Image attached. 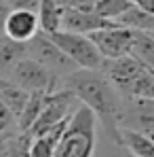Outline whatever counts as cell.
Segmentation results:
<instances>
[{"label": "cell", "instance_id": "cell-1", "mask_svg": "<svg viewBox=\"0 0 154 157\" xmlns=\"http://www.w3.org/2000/svg\"><path fill=\"white\" fill-rule=\"evenodd\" d=\"M61 87L70 89L82 106H87L97 125L102 123L106 134L118 144V130L125 121V100L110 85V81L99 70H76L63 78Z\"/></svg>", "mask_w": 154, "mask_h": 157}, {"label": "cell", "instance_id": "cell-2", "mask_svg": "<svg viewBox=\"0 0 154 157\" xmlns=\"http://www.w3.org/2000/svg\"><path fill=\"white\" fill-rule=\"evenodd\" d=\"M97 147V119L87 106L78 104L61 132L53 157H93Z\"/></svg>", "mask_w": 154, "mask_h": 157}, {"label": "cell", "instance_id": "cell-3", "mask_svg": "<svg viewBox=\"0 0 154 157\" xmlns=\"http://www.w3.org/2000/svg\"><path fill=\"white\" fill-rule=\"evenodd\" d=\"M78 104L80 102L76 100V96L70 89H66V87H59L57 91L47 94L40 115L36 117V121L32 123V128L26 134H19V136L32 138V136L45 134V132H49L53 128H57V125H61V123H66L72 117V113L76 110Z\"/></svg>", "mask_w": 154, "mask_h": 157}, {"label": "cell", "instance_id": "cell-4", "mask_svg": "<svg viewBox=\"0 0 154 157\" xmlns=\"http://www.w3.org/2000/svg\"><path fill=\"white\" fill-rule=\"evenodd\" d=\"M26 55L30 59L38 62L42 68H47L51 75L57 78H63L72 72H76L78 68L70 62V57L61 51L45 32H36L30 40L26 43Z\"/></svg>", "mask_w": 154, "mask_h": 157}, {"label": "cell", "instance_id": "cell-5", "mask_svg": "<svg viewBox=\"0 0 154 157\" xmlns=\"http://www.w3.org/2000/svg\"><path fill=\"white\" fill-rule=\"evenodd\" d=\"M47 36L70 57V62L76 66L78 70H99L102 68L103 59L97 53L95 45L89 40V36L66 32V30H57V32L47 34Z\"/></svg>", "mask_w": 154, "mask_h": 157}, {"label": "cell", "instance_id": "cell-6", "mask_svg": "<svg viewBox=\"0 0 154 157\" xmlns=\"http://www.w3.org/2000/svg\"><path fill=\"white\" fill-rule=\"evenodd\" d=\"M6 81L19 89H23L27 94L32 91H45V94H53L61 87V78H57L55 75H51L47 68H42L38 62L30 59V57H23L19 59L11 72L6 75Z\"/></svg>", "mask_w": 154, "mask_h": 157}, {"label": "cell", "instance_id": "cell-7", "mask_svg": "<svg viewBox=\"0 0 154 157\" xmlns=\"http://www.w3.org/2000/svg\"><path fill=\"white\" fill-rule=\"evenodd\" d=\"M87 36L95 45V49L102 55V59H118V57L129 55L133 30H127V28H123V26H118V24L112 21L108 28H102L97 32H91Z\"/></svg>", "mask_w": 154, "mask_h": 157}, {"label": "cell", "instance_id": "cell-8", "mask_svg": "<svg viewBox=\"0 0 154 157\" xmlns=\"http://www.w3.org/2000/svg\"><path fill=\"white\" fill-rule=\"evenodd\" d=\"M146 70H150L148 66H144L141 62H137L135 57L125 55V57H118V59H103L102 72L103 77L110 81V85L120 94V98H125V94L129 91V87L141 77Z\"/></svg>", "mask_w": 154, "mask_h": 157}, {"label": "cell", "instance_id": "cell-9", "mask_svg": "<svg viewBox=\"0 0 154 157\" xmlns=\"http://www.w3.org/2000/svg\"><path fill=\"white\" fill-rule=\"evenodd\" d=\"M112 21L99 17L97 13H93V9H61L59 15V30L66 32H74V34H91L97 32L102 28H108Z\"/></svg>", "mask_w": 154, "mask_h": 157}, {"label": "cell", "instance_id": "cell-10", "mask_svg": "<svg viewBox=\"0 0 154 157\" xmlns=\"http://www.w3.org/2000/svg\"><path fill=\"white\" fill-rule=\"evenodd\" d=\"M36 32H40L38 28V17L34 11L27 9H11L9 15L4 17L2 24V34L15 43H27Z\"/></svg>", "mask_w": 154, "mask_h": 157}, {"label": "cell", "instance_id": "cell-11", "mask_svg": "<svg viewBox=\"0 0 154 157\" xmlns=\"http://www.w3.org/2000/svg\"><path fill=\"white\" fill-rule=\"evenodd\" d=\"M118 144L127 149L129 157H154V138L133 128L118 130Z\"/></svg>", "mask_w": 154, "mask_h": 157}, {"label": "cell", "instance_id": "cell-12", "mask_svg": "<svg viewBox=\"0 0 154 157\" xmlns=\"http://www.w3.org/2000/svg\"><path fill=\"white\" fill-rule=\"evenodd\" d=\"M66 123H68V121H66ZM66 123H61V125H57V128H53V130L45 132V134L32 136V138L21 136V138L26 140V155L27 157H53L55 144H57V140H59L63 128H66Z\"/></svg>", "mask_w": 154, "mask_h": 157}, {"label": "cell", "instance_id": "cell-13", "mask_svg": "<svg viewBox=\"0 0 154 157\" xmlns=\"http://www.w3.org/2000/svg\"><path fill=\"white\" fill-rule=\"evenodd\" d=\"M23 57H26V43H15L4 34H0V78L6 81L11 68Z\"/></svg>", "mask_w": 154, "mask_h": 157}, {"label": "cell", "instance_id": "cell-14", "mask_svg": "<svg viewBox=\"0 0 154 157\" xmlns=\"http://www.w3.org/2000/svg\"><path fill=\"white\" fill-rule=\"evenodd\" d=\"M129 55L154 70V34L152 32H133Z\"/></svg>", "mask_w": 154, "mask_h": 157}, {"label": "cell", "instance_id": "cell-15", "mask_svg": "<svg viewBox=\"0 0 154 157\" xmlns=\"http://www.w3.org/2000/svg\"><path fill=\"white\" fill-rule=\"evenodd\" d=\"M114 24L127 28V30H133V32H154V15L146 13V11H139L137 6H129L127 11H123Z\"/></svg>", "mask_w": 154, "mask_h": 157}, {"label": "cell", "instance_id": "cell-16", "mask_svg": "<svg viewBox=\"0 0 154 157\" xmlns=\"http://www.w3.org/2000/svg\"><path fill=\"white\" fill-rule=\"evenodd\" d=\"M59 15H61V6L57 4V0H38V9H36V17H38V28L45 34H51L59 30Z\"/></svg>", "mask_w": 154, "mask_h": 157}, {"label": "cell", "instance_id": "cell-17", "mask_svg": "<svg viewBox=\"0 0 154 157\" xmlns=\"http://www.w3.org/2000/svg\"><path fill=\"white\" fill-rule=\"evenodd\" d=\"M45 98H47L45 91H32V94L27 96V102H26V106H23V110H21V115H19V119H17V136H19V134H26V132L32 128V123L36 121V117H38L40 110H42Z\"/></svg>", "mask_w": 154, "mask_h": 157}, {"label": "cell", "instance_id": "cell-18", "mask_svg": "<svg viewBox=\"0 0 154 157\" xmlns=\"http://www.w3.org/2000/svg\"><path fill=\"white\" fill-rule=\"evenodd\" d=\"M27 96H30L27 91L15 87V85H11V83H6V85L0 89V102L11 110V115H13L15 119H19V115H21V110H23V106H26V102H27Z\"/></svg>", "mask_w": 154, "mask_h": 157}, {"label": "cell", "instance_id": "cell-19", "mask_svg": "<svg viewBox=\"0 0 154 157\" xmlns=\"http://www.w3.org/2000/svg\"><path fill=\"white\" fill-rule=\"evenodd\" d=\"M123 100H154V70H146L129 87Z\"/></svg>", "mask_w": 154, "mask_h": 157}, {"label": "cell", "instance_id": "cell-20", "mask_svg": "<svg viewBox=\"0 0 154 157\" xmlns=\"http://www.w3.org/2000/svg\"><path fill=\"white\" fill-rule=\"evenodd\" d=\"M129 6H131V0H95L93 2V13H97L99 17L108 19V21H114Z\"/></svg>", "mask_w": 154, "mask_h": 157}, {"label": "cell", "instance_id": "cell-21", "mask_svg": "<svg viewBox=\"0 0 154 157\" xmlns=\"http://www.w3.org/2000/svg\"><path fill=\"white\" fill-rule=\"evenodd\" d=\"M17 136V119L11 115V110L0 102V138H6L9 142Z\"/></svg>", "mask_w": 154, "mask_h": 157}, {"label": "cell", "instance_id": "cell-22", "mask_svg": "<svg viewBox=\"0 0 154 157\" xmlns=\"http://www.w3.org/2000/svg\"><path fill=\"white\" fill-rule=\"evenodd\" d=\"M6 157H27L26 155V140H23L21 136H15V138L9 142Z\"/></svg>", "mask_w": 154, "mask_h": 157}, {"label": "cell", "instance_id": "cell-23", "mask_svg": "<svg viewBox=\"0 0 154 157\" xmlns=\"http://www.w3.org/2000/svg\"><path fill=\"white\" fill-rule=\"evenodd\" d=\"M9 4V9H27V11H34L38 9V0H4Z\"/></svg>", "mask_w": 154, "mask_h": 157}, {"label": "cell", "instance_id": "cell-24", "mask_svg": "<svg viewBox=\"0 0 154 157\" xmlns=\"http://www.w3.org/2000/svg\"><path fill=\"white\" fill-rule=\"evenodd\" d=\"M131 4L137 6L139 11H146V13L154 15V0H131Z\"/></svg>", "mask_w": 154, "mask_h": 157}, {"label": "cell", "instance_id": "cell-25", "mask_svg": "<svg viewBox=\"0 0 154 157\" xmlns=\"http://www.w3.org/2000/svg\"><path fill=\"white\" fill-rule=\"evenodd\" d=\"M9 11H11V9H9V4H6L4 0H0V30H2V24H4V17L9 15Z\"/></svg>", "mask_w": 154, "mask_h": 157}, {"label": "cell", "instance_id": "cell-26", "mask_svg": "<svg viewBox=\"0 0 154 157\" xmlns=\"http://www.w3.org/2000/svg\"><path fill=\"white\" fill-rule=\"evenodd\" d=\"M6 83H9V81H4V78H0V89H2V87H4Z\"/></svg>", "mask_w": 154, "mask_h": 157}, {"label": "cell", "instance_id": "cell-27", "mask_svg": "<svg viewBox=\"0 0 154 157\" xmlns=\"http://www.w3.org/2000/svg\"><path fill=\"white\" fill-rule=\"evenodd\" d=\"M0 157H6V151H4V153H2V155H0Z\"/></svg>", "mask_w": 154, "mask_h": 157}, {"label": "cell", "instance_id": "cell-28", "mask_svg": "<svg viewBox=\"0 0 154 157\" xmlns=\"http://www.w3.org/2000/svg\"><path fill=\"white\" fill-rule=\"evenodd\" d=\"M0 34H2V30H0Z\"/></svg>", "mask_w": 154, "mask_h": 157}]
</instances>
